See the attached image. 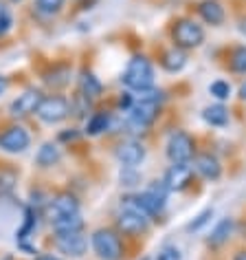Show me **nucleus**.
<instances>
[{
	"label": "nucleus",
	"mask_w": 246,
	"mask_h": 260,
	"mask_svg": "<svg viewBox=\"0 0 246 260\" xmlns=\"http://www.w3.org/2000/svg\"><path fill=\"white\" fill-rule=\"evenodd\" d=\"M42 93L40 90H35V88H29V90H24L22 95H18L14 102H11V106H9V113L14 115V117H29V115H33L37 106H40V102H42Z\"/></svg>",
	"instance_id": "nucleus-9"
},
{
	"label": "nucleus",
	"mask_w": 246,
	"mask_h": 260,
	"mask_svg": "<svg viewBox=\"0 0 246 260\" xmlns=\"http://www.w3.org/2000/svg\"><path fill=\"white\" fill-rule=\"evenodd\" d=\"M233 260H246V251H237L235 256H233Z\"/></svg>",
	"instance_id": "nucleus-33"
},
{
	"label": "nucleus",
	"mask_w": 246,
	"mask_h": 260,
	"mask_svg": "<svg viewBox=\"0 0 246 260\" xmlns=\"http://www.w3.org/2000/svg\"><path fill=\"white\" fill-rule=\"evenodd\" d=\"M202 119L211 126H226L229 123V110H226L222 104H216V106H207L202 110Z\"/></svg>",
	"instance_id": "nucleus-17"
},
{
	"label": "nucleus",
	"mask_w": 246,
	"mask_h": 260,
	"mask_svg": "<svg viewBox=\"0 0 246 260\" xmlns=\"http://www.w3.org/2000/svg\"><path fill=\"white\" fill-rule=\"evenodd\" d=\"M172 38H174V42H176L178 49H196L204 42V29L200 27L198 22L183 18V20H178L174 24Z\"/></svg>",
	"instance_id": "nucleus-3"
},
{
	"label": "nucleus",
	"mask_w": 246,
	"mask_h": 260,
	"mask_svg": "<svg viewBox=\"0 0 246 260\" xmlns=\"http://www.w3.org/2000/svg\"><path fill=\"white\" fill-rule=\"evenodd\" d=\"M239 97H242V100H246V84H242V86H239Z\"/></svg>",
	"instance_id": "nucleus-34"
},
{
	"label": "nucleus",
	"mask_w": 246,
	"mask_h": 260,
	"mask_svg": "<svg viewBox=\"0 0 246 260\" xmlns=\"http://www.w3.org/2000/svg\"><path fill=\"white\" fill-rule=\"evenodd\" d=\"M11 3H18V0H11Z\"/></svg>",
	"instance_id": "nucleus-35"
},
{
	"label": "nucleus",
	"mask_w": 246,
	"mask_h": 260,
	"mask_svg": "<svg viewBox=\"0 0 246 260\" xmlns=\"http://www.w3.org/2000/svg\"><path fill=\"white\" fill-rule=\"evenodd\" d=\"M70 214H79V201H77L70 192H60L49 201L47 205V216L49 220H57Z\"/></svg>",
	"instance_id": "nucleus-7"
},
{
	"label": "nucleus",
	"mask_w": 246,
	"mask_h": 260,
	"mask_svg": "<svg viewBox=\"0 0 246 260\" xmlns=\"http://www.w3.org/2000/svg\"><path fill=\"white\" fill-rule=\"evenodd\" d=\"M121 82L126 84L130 90H150L154 86V67L152 62L147 60L145 55H134L130 62H128L126 71H123Z\"/></svg>",
	"instance_id": "nucleus-1"
},
{
	"label": "nucleus",
	"mask_w": 246,
	"mask_h": 260,
	"mask_svg": "<svg viewBox=\"0 0 246 260\" xmlns=\"http://www.w3.org/2000/svg\"><path fill=\"white\" fill-rule=\"evenodd\" d=\"M90 110V97L84 93H77L70 102V113H75L77 117H84Z\"/></svg>",
	"instance_id": "nucleus-24"
},
{
	"label": "nucleus",
	"mask_w": 246,
	"mask_h": 260,
	"mask_svg": "<svg viewBox=\"0 0 246 260\" xmlns=\"http://www.w3.org/2000/svg\"><path fill=\"white\" fill-rule=\"evenodd\" d=\"M110 123H112V117H110V113H95L90 119L86 121V133L88 135H101V133H106V130L110 128Z\"/></svg>",
	"instance_id": "nucleus-18"
},
{
	"label": "nucleus",
	"mask_w": 246,
	"mask_h": 260,
	"mask_svg": "<svg viewBox=\"0 0 246 260\" xmlns=\"http://www.w3.org/2000/svg\"><path fill=\"white\" fill-rule=\"evenodd\" d=\"M55 247L62 253H66V256L79 258L88 249V240L81 236V232H77V234H57L55 236Z\"/></svg>",
	"instance_id": "nucleus-11"
},
{
	"label": "nucleus",
	"mask_w": 246,
	"mask_h": 260,
	"mask_svg": "<svg viewBox=\"0 0 246 260\" xmlns=\"http://www.w3.org/2000/svg\"><path fill=\"white\" fill-rule=\"evenodd\" d=\"M7 86H9L7 77H5V75H0V95H3V93H5V90H7Z\"/></svg>",
	"instance_id": "nucleus-32"
},
{
	"label": "nucleus",
	"mask_w": 246,
	"mask_h": 260,
	"mask_svg": "<svg viewBox=\"0 0 246 260\" xmlns=\"http://www.w3.org/2000/svg\"><path fill=\"white\" fill-rule=\"evenodd\" d=\"M191 177H193V170L187 164H178V166H172L165 174V181L163 183L170 187V190H183L191 183Z\"/></svg>",
	"instance_id": "nucleus-13"
},
{
	"label": "nucleus",
	"mask_w": 246,
	"mask_h": 260,
	"mask_svg": "<svg viewBox=\"0 0 246 260\" xmlns=\"http://www.w3.org/2000/svg\"><path fill=\"white\" fill-rule=\"evenodd\" d=\"M193 154H196V144H193V139L187 133H183V130L174 133L170 141H167V157H170L174 166L189 164L193 159Z\"/></svg>",
	"instance_id": "nucleus-5"
},
{
	"label": "nucleus",
	"mask_w": 246,
	"mask_h": 260,
	"mask_svg": "<svg viewBox=\"0 0 246 260\" xmlns=\"http://www.w3.org/2000/svg\"><path fill=\"white\" fill-rule=\"evenodd\" d=\"M198 14L204 22L213 24V27H218V24L224 22V7L218 3V0H202V3L198 5Z\"/></svg>",
	"instance_id": "nucleus-14"
},
{
	"label": "nucleus",
	"mask_w": 246,
	"mask_h": 260,
	"mask_svg": "<svg viewBox=\"0 0 246 260\" xmlns=\"http://www.w3.org/2000/svg\"><path fill=\"white\" fill-rule=\"evenodd\" d=\"M51 227H53L55 234H77L84 230V218L79 214H70V216L51 220Z\"/></svg>",
	"instance_id": "nucleus-15"
},
{
	"label": "nucleus",
	"mask_w": 246,
	"mask_h": 260,
	"mask_svg": "<svg viewBox=\"0 0 246 260\" xmlns=\"http://www.w3.org/2000/svg\"><path fill=\"white\" fill-rule=\"evenodd\" d=\"M209 93L216 97V100H229V95H231V84L224 82V80H216V82H211Z\"/></svg>",
	"instance_id": "nucleus-26"
},
{
	"label": "nucleus",
	"mask_w": 246,
	"mask_h": 260,
	"mask_svg": "<svg viewBox=\"0 0 246 260\" xmlns=\"http://www.w3.org/2000/svg\"><path fill=\"white\" fill-rule=\"evenodd\" d=\"M35 5H37V11H42L47 16H55L62 11L64 0H35Z\"/></svg>",
	"instance_id": "nucleus-25"
},
{
	"label": "nucleus",
	"mask_w": 246,
	"mask_h": 260,
	"mask_svg": "<svg viewBox=\"0 0 246 260\" xmlns=\"http://www.w3.org/2000/svg\"><path fill=\"white\" fill-rule=\"evenodd\" d=\"M29 144H31V137L22 126H9L0 133V150L5 152H14V154L22 152L29 148Z\"/></svg>",
	"instance_id": "nucleus-8"
},
{
	"label": "nucleus",
	"mask_w": 246,
	"mask_h": 260,
	"mask_svg": "<svg viewBox=\"0 0 246 260\" xmlns=\"http://www.w3.org/2000/svg\"><path fill=\"white\" fill-rule=\"evenodd\" d=\"M33 260H62V258L53 256V253H42V256H35Z\"/></svg>",
	"instance_id": "nucleus-31"
},
{
	"label": "nucleus",
	"mask_w": 246,
	"mask_h": 260,
	"mask_svg": "<svg viewBox=\"0 0 246 260\" xmlns=\"http://www.w3.org/2000/svg\"><path fill=\"white\" fill-rule=\"evenodd\" d=\"M5 260H11V258H5Z\"/></svg>",
	"instance_id": "nucleus-36"
},
{
	"label": "nucleus",
	"mask_w": 246,
	"mask_h": 260,
	"mask_svg": "<svg viewBox=\"0 0 246 260\" xmlns=\"http://www.w3.org/2000/svg\"><path fill=\"white\" fill-rule=\"evenodd\" d=\"M147 223H150V218H147L145 214L128 210V207H121L119 216H116V227H119V232L128 234V236H141V234H145Z\"/></svg>",
	"instance_id": "nucleus-6"
},
{
	"label": "nucleus",
	"mask_w": 246,
	"mask_h": 260,
	"mask_svg": "<svg viewBox=\"0 0 246 260\" xmlns=\"http://www.w3.org/2000/svg\"><path fill=\"white\" fill-rule=\"evenodd\" d=\"M229 67H231L233 73L246 75V44H242V47H235L231 51Z\"/></svg>",
	"instance_id": "nucleus-23"
},
{
	"label": "nucleus",
	"mask_w": 246,
	"mask_h": 260,
	"mask_svg": "<svg viewBox=\"0 0 246 260\" xmlns=\"http://www.w3.org/2000/svg\"><path fill=\"white\" fill-rule=\"evenodd\" d=\"M231 230H233V220L231 218H224V220H220V223L216 225V230L211 232V236H209V243L211 247H220L222 243H226L231 236Z\"/></svg>",
	"instance_id": "nucleus-19"
},
{
	"label": "nucleus",
	"mask_w": 246,
	"mask_h": 260,
	"mask_svg": "<svg viewBox=\"0 0 246 260\" xmlns=\"http://www.w3.org/2000/svg\"><path fill=\"white\" fill-rule=\"evenodd\" d=\"M211 216H213V210H204V212H200L198 216L193 218L189 225H187V230H189V232H198V230H202V227L211 220Z\"/></svg>",
	"instance_id": "nucleus-27"
},
{
	"label": "nucleus",
	"mask_w": 246,
	"mask_h": 260,
	"mask_svg": "<svg viewBox=\"0 0 246 260\" xmlns=\"http://www.w3.org/2000/svg\"><path fill=\"white\" fill-rule=\"evenodd\" d=\"M193 170L207 181H218L220 174H222V166H220V161L213 157V154L204 152V154H198L196 157V161H193Z\"/></svg>",
	"instance_id": "nucleus-12"
},
{
	"label": "nucleus",
	"mask_w": 246,
	"mask_h": 260,
	"mask_svg": "<svg viewBox=\"0 0 246 260\" xmlns=\"http://www.w3.org/2000/svg\"><path fill=\"white\" fill-rule=\"evenodd\" d=\"M35 115L40 117L44 123H60L70 115V102L62 95H49L42 97L40 106H37Z\"/></svg>",
	"instance_id": "nucleus-4"
},
{
	"label": "nucleus",
	"mask_w": 246,
	"mask_h": 260,
	"mask_svg": "<svg viewBox=\"0 0 246 260\" xmlns=\"http://www.w3.org/2000/svg\"><path fill=\"white\" fill-rule=\"evenodd\" d=\"M156 260H180V251L176 247H165V249L158 251Z\"/></svg>",
	"instance_id": "nucleus-28"
},
{
	"label": "nucleus",
	"mask_w": 246,
	"mask_h": 260,
	"mask_svg": "<svg viewBox=\"0 0 246 260\" xmlns=\"http://www.w3.org/2000/svg\"><path fill=\"white\" fill-rule=\"evenodd\" d=\"M35 161H37V166H42V168L55 166L57 161H60V150H57V146L55 144H44L40 150H37Z\"/></svg>",
	"instance_id": "nucleus-20"
},
{
	"label": "nucleus",
	"mask_w": 246,
	"mask_h": 260,
	"mask_svg": "<svg viewBox=\"0 0 246 260\" xmlns=\"http://www.w3.org/2000/svg\"><path fill=\"white\" fill-rule=\"evenodd\" d=\"M160 64H163V69L170 71V73H178V71L187 64V55H185L183 49L174 47V49H170V51H165V53H163V60H160Z\"/></svg>",
	"instance_id": "nucleus-16"
},
{
	"label": "nucleus",
	"mask_w": 246,
	"mask_h": 260,
	"mask_svg": "<svg viewBox=\"0 0 246 260\" xmlns=\"http://www.w3.org/2000/svg\"><path fill=\"white\" fill-rule=\"evenodd\" d=\"M116 159L126 168H137L145 159V148L137 139H126L116 146Z\"/></svg>",
	"instance_id": "nucleus-10"
},
{
	"label": "nucleus",
	"mask_w": 246,
	"mask_h": 260,
	"mask_svg": "<svg viewBox=\"0 0 246 260\" xmlns=\"http://www.w3.org/2000/svg\"><path fill=\"white\" fill-rule=\"evenodd\" d=\"M11 24H14V20H11V14L5 9H0V36H5L7 31L11 29Z\"/></svg>",
	"instance_id": "nucleus-29"
},
{
	"label": "nucleus",
	"mask_w": 246,
	"mask_h": 260,
	"mask_svg": "<svg viewBox=\"0 0 246 260\" xmlns=\"http://www.w3.org/2000/svg\"><path fill=\"white\" fill-rule=\"evenodd\" d=\"M44 80H47V84H51L53 88H64L70 82V69L68 67H55Z\"/></svg>",
	"instance_id": "nucleus-22"
},
{
	"label": "nucleus",
	"mask_w": 246,
	"mask_h": 260,
	"mask_svg": "<svg viewBox=\"0 0 246 260\" xmlns=\"http://www.w3.org/2000/svg\"><path fill=\"white\" fill-rule=\"evenodd\" d=\"M130 170H132V168H128V170H123V172H121V181H123V185H134V183L139 181L137 174L130 172Z\"/></svg>",
	"instance_id": "nucleus-30"
},
{
	"label": "nucleus",
	"mask_w": 246,
	"mask_h": 260,
	"mask_svg": "<svg viewBox=\"0 0 246 260\" xmlns=\"http://www.w3.org/2000/svg\"><path fill=\"white\" fill-rule=\"evenodd\" d=\"M93 243V251L99 256L101 260H121L123 258V243L121 236L110 227H101L93 234L90 238Z\"/></svg>",
	"instance_id": "nucleus-2"
},
{
	"label": "nucleus",
	"mask_w": 246,
	"mask_h": 260,
	"mask_svg": "<svg viewBox=\"0 0 246 260\" xmlns=\"http://www.w3.org/2000/svg\"><path fill=\"white\" fill-rule=\"evenodd\" d=\"M79 93L88 95V97H97L101 95V82L97 80L93 73H88V71H84L79 75Z\"/></svg>",
	"instance_id": "nucleus-21"
}]
</instances>
